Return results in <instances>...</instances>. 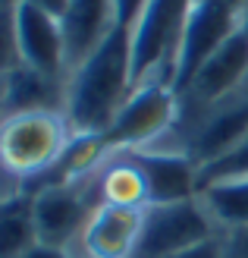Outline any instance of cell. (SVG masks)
Masks as SVG:
<instances>
[{
  "label": "cell",
  "mask_w": 248,
  "mask_h": 258,
  "mask_svg": "<svg viewBox=\"0 0 248 258\" xmlns=\"http://www.w3.org/2000/svg\"><path fill=\"white\" fill-rule=\"evenodd\" d=\"M145 7H148V0H113V19L135 29V22L141 19Z\"/></svg>",
  "instance_id": "cell-20"
},
{
  "label": "cell",
  "mask_w": 248,
  "mask_h": 258,
  "mask_svg": "<svg viewBox=\"0 0 248 258\" xmlns=\"http://www.w3.org/2000/svg\"><path fill=\"white\" fill-rule=\"evenodd\" d=\"M245 139H248V101L229 107V110H220L217 117L195 136L189 158L198 167L214 164V161L223 158V154H229L236 145H242Z\"/></svg>",
  "instance_id": "cell-13"
},
{
  "label": "cell",
  "mask_w": 248,
  "mask_h": 258,
  "mask_svg": "<svg viewBox=\"0 0 248 258\" xmlns=\"http://www.w3.org/2000/svg\"><path fill=\"white\" fill-rule=\"evenodd\" d=\"M145 208H123V205H98L82 233L85 252L91 258H132V249L141 233Z\"/></svg>",
  "instance_id": "cell-10"
},
{
  "label": "cell",
  "mask_w": 248,
  "mask_h": 258,
  "mask_svg": "<svg viewBox=\"0 0 248 258\" xmlns=\"http://www.w3.org/2000/svg\"><path fill=\"white\" fill-rule=\"evenodd\" d=\"M72 136L69 120L57 110L7 113L0 123V164L22 179H32L60 158Z\"/></svg>",
  "instance_id": "cell-2"
},
{
  "label": "cell",
  "mask_w": 248,
  "mask_h": 258,
  "mask_svg": "<svg viewBox=\"0 0 248 258\" xmlns=\"http://www.w3.org/2000/svg\"><path fill=\"white\" fill-rule=\"evenodd\" d=\"M60 92V76L38 73L32 67H16L7 73L4 85V107L7 113H29V110H54Z\"/></svg>",
  "instance_id": "cell-14"
},
{
  "label": "cell",
  "mask_w": 248,
  "mask_h": 258,
  "mask_svg": "<svg viewBox=\"0 0 248 258\" xmlns=\"http://www.w3.org/2000/svg\"><path fill=\"white\" fill-rule=\"evenodd\" d=\"M204 205L217 221L226 227H248V176L242 179H226V183H214L201 189Z\"/></svg>",
  "instance_id": "cell-17"
},
{
  "label": "cell",
  "mask_w": 248,
  "mask_h": 258,
  "mask_svg": "<svg viewBox=\"0 0 248 258\" xmlns=\"http://www.w3.org/2000/svg\"><path fill=\"white\" fill-rule=\"evenodd\" d=\"M16 38L22 63L38 73L60 76L66 67V41H63V25L47 10L19 0L16 7Z\"/></svg>",
  "instance_id": "cell-8"
},
{
  "label": "cell",
  "mask_w": 248,
  "mask_h": 258,
  "mask_svg": "<svg viewBox=\"0 0 248 258\" xmlns=\"http://www.w3.org/2000/svg\"><path fill=\"white\" fill-rule=\"evenodd\" d=\"M176 92L167 79H148L141 82L132 95L126 98V104L116 110L113 123L101 133L104 148L107 151H132L141 142L154 139L157 133L170 126V120L176 117Z\"/></svg>",
  "instance_id": "cell-5"
},
{
  "label": "cell",
  "mask_w": 248,
  "mask_h": 258,
  "mask_svg": "<svg viewBox=\"0 0 248 258\" xmlns=\"http://www.w3.org/2000/svg\"><path fill=\"white\" fill-rule=\"evenodd\" d=\"M242 176H248V139L242 142V145H236L229 154H223L220 161L198 167V192L207 189V186H214V183L242 179Z\"/></svg>",
  "instance_id": "cell-18"
},
{
  "label": "cell",
  "mask_w": 248,
  "mask_h": 258,
  "mask_svg": "<svg viewBox=\"0 0 248 258\" xmlns=\"http://www.w3.org/2000/svg\"><path fill=\"white\" fill-rule=\"evenodd\" d=\"M129 158L138 164L148 186V205L189 202L198 192V164L189 154H151L132 148Z\"/></svg>",
  "instance_id": "cell-9"
},
{
  "label": "cell",
  "mask_w": 248,
  "mask_h": 258,
  "mask_svg": "<svg viewBox=\"0 0 248 258\" xmlns=\"http://www.w3.org/2000/svg\"><path fill=\"white\" fill-rule=\"evenodd\" d=\"M239 29H245L248 32V4L242 7V13H239Z\"/></svg>",
  "instance_id": "cell-25"
},
{
  "label": "cell",
  "mask_w": 248,
  "mask_h": 258,
  "mask_svg": "<svg viewBox=\"0 0 248 258\" xmlns=\"http://www.w3.org/2000/svg\"><path fill=\"white\" fill-rule=\"evenodd\" d=\"M22 258H69L63 249H57V246H44V242H35V246L25 252Z\"/></svg>",
  "instance_id": "cell-23"
},
{
  "label": "cell",
  "mask_w": 248,
  "mask_h": 258,
  "mask_svg": "<svg viewBox=\"0 0 248 258\" xmlns=\"http://www.w3.org/2000/svg\"><path fill=\"white\" fill-rule=\"evenodd\" d=\"M95 211L98 208H91L88 199L79 192V183L75 186H47L41 192H35L32 214H35L38 242L63 249L75 233H85Z\"/></svg>",
  "instance_id": "cell-7"
},
{
  "label": "cell",
  "mask_w": 248,
  "mask_h": 258,
  "mask_svg": "<svg viewBox=\"0 0 248 258\" xmlns=\"http://www.w3.org/2000/svg\"><path fill=\"white\" fill-rule=\"evenodd\" d=\"M245 73H248V32L236 29L204 60V67L195 73L186 95H192L198 104H214L239 85Z\"/></svg>",
  "instance_id": "cell-11"
},
{
  "label": "cell",
  "mask_w": 248,
  "mask_h": 258,
  "mask_svg": "<svg viewBox=\"0 0 248 258\" xmlns=\"http://www.w3.org/2000/svg\"><path fill=\"white\" fill-rule=\"evenodd\" d=\"M29 4L47 10L50 16H57V19H63V16H66V10H69V0H29Z\"/></svg>",
  "instance_id": "cell-24"
},
{
  "label": "cell",
  "mask_w": 248,
  "mask_h": 258,
  "mask_svg": "<svg viewBox=\"0 0 248 258\" xmlns=\"http://www.w3.org/2000/svg\"><path fill=\"white\" fill-rule=\"evenodd\" d=\"M173 258H223V242H217L211 236V239H204V242H198V246H192V249L179 252Z\"/></svg>",
  "instance_id": "cell-22"
},
{
  "label": "cell",
  "mask_w": 248,
  "mask_h": 258,
  "mask_svg": "<svg viewBox=\"0 0 248 258\" xmlns=\"http://www.w3.org/2000/svg\"><path fill=\"white\" fill-rule=\"evenodd\" d=\"M22 67L19 38H16V7H0V73Z\"/></svg>",
  "instance_id": "cell-19"
},
{
  "label": "cell",
  "mask_w": 248,
  "mask_h": 258,
  "mask_svg": "<svg viewBox=\"0 0 248 258\" xmlns=\"http://www.w3.org/2000/svg\"><path fill=\"white\" fill-rule=\"evenodd\" d=\"M35 242L38 233H35L32 196L19 192L0 205V258H22Z\"/></svg>",
  "instance_id": "cell-15"
},
{
  "label": "cell",
  "mask_w": 248,
  "mask_h": 258,
  "mask_svg": "<svg viewBox=\"0 0 248 258\" xmlns=\"http://www.w3.org/2000/svg\"><path fill=\"white\" fill-rule=\"evenodd\" d=\"M195 0H148L132 32V92L157 70L173 82L179 38Z\"/></svg>",
  "instance_id": "cell-3"
},
{
  "label": "cell",
  "mask_w": 248,
  "mask_h": 258,
  "mask_svg": "<svg viewBox=\"0 0 248 258\" xmlns=\"http://www.w3.org/2000/svg\"><path fill=\"white\" fill-rule=\"evenodd\" d=\"M239 29V10L229 0H195L186 19V29L179 38V54L173 67V92L186 95L195 73L204 67V60Z\"/></svg>",
  "instance_id": "cell-4"
},
{
  "label": "cell",
  "mask_w": 248,
  "mask_h": 258,
  "mask_svg": "<svg viewBox=\"0 0 248 258\" xmlns=\"http://www.w3.org/2000/svg\"><path fill=\"white\" fill-rule=\"evenodd\" d=\"M204 239H211V221L195 199L148 205L132 258H173Z\"/></svg>",
  "instance_id": "cell-6"
},
{
  "label": "cell",
  "mask_w": 248,
  "mask_h": 258,
  "mask_svg": "<svg viewBox=\"0 0 248 258\" xmlns=\"http://www.w3.org/2000/svg\"><path fill=\"white\" fill-rule=\"evenodd\" d=\"M229 4H232V7H236V10H239V13H242V7H245V4H248V0H229Z\"/></svg>",
  "instance_id": "cell-26"
},
{
  "label": "cell",
  "mask_w": 248,
  "mask_h": 258,
  "mask_svg": "<svg viewBox=\"0 0 248 258\" xmlns=\"http://www.w3.org/2000/svg\"><path fill=\"white\" fill-rule=\"evenodd\" d=\"M132 25L116 22L101 44L75 67L66 88V120L72 133H104L132 92Z\"/></svg>",
  "instance_id": "cell-1"
},
{
  "label": "cell",
  "mask_w": 248,
  "mask_h": 258,
  "mask_svg": "<svg viewBox=\"0 0 248 258\" xmlns=\"http://www.w3.org/2000/svg\"><path fill=\"white\" fill-rule=\"evenodd\" d=\"M101 205H123V208H148V186L138 164L129 158L116 161L101 176Z\"/></svg>",
  "instance_id": "cell-16"
},
{
  "label": "cell",
  "mask_w": 248,
  "mask_h": 258,
  "mask_svg": "<svg viewBox=\"0 0 248 258\" xmlns=\"http://www.w3.org/2000/svg\"><path fill=\"white\" fill-rule=\"evenodd\" d=\"M66 41V67H82V60L101 44L113 25V0H69L66 16L60 19Z\"/></svg>",
  "instance_id": "cell-12"
},
{
  "label": "cell",
  "mask_w": 248,
  "mask_h": 258,
  "mask_svg": "<svg viewBox=\"0 0 248 258\" xmlns=\"http://www.w3.org/2000/svg\"><path fill=\"white\" fill-rule=\"evenodd\" d=\"M223 258H248V227H236L223 246Z\"/></svg>",
  "instance_id": "cell-21"
}]
</instances>
